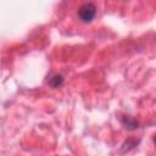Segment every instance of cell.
I'll list each match as a JSON object with an SVG mask.
<instances>
[{"label":"cell","instance_id":"1","mask_svg":"<svg viewBox=\"0 0 156 156\" xmlns=\"http://www.w3.org/2000/svg\"><path fill=\"white\" fill-rule=\"evenodd\" d=\"M77 15L83 23H90L96 16V6L93 2H85L79 7Z\"/></svg>","mask_w":156,"mask_h":156},{"label":"cell","instance_id":"2","mask_svg":"<svg viewBox=\"0 0 156 156\" xmlns=\"http://www.w3.org/2000/svg\"><path fill=\"white\" fill-rule=\"evenodd\" d=\"M62 83H63V78H62L61 74H54V76H51L50 79H49V85L52 87V88H57V87H60Z\"/></svg>","mask_w":156,"mask_h":156},{"label":"cell","instance_id":"3","mask_svg":"<svg viewBox=\"0 0 156 156\" xmlns=\"http://www.w3.org/2000/svg\"><path fill=\"white\" fill-rule=\"evenodd\" d=\"M123 124H124L126 128H128V129H135L136 126H138V123H136L134 119H132L130 117H124V119H123Z\"/></svg>","mask_w":156,"mask_h":156}]
</instances>
